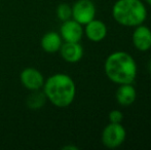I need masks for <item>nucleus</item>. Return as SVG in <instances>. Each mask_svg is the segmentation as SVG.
Here are the masks:
<instances>
[{"label":"nucleus","instance_id":"f257e3e1","mask_svg":"<svg viewBox=\"0 0 151 150\" xmlns=\"http://www.w3.org/2000/svg\"><path fill=\"white\" fill-rule=\"evenodd\" d=\"M104 71L108 79L116 84L133 83L137 77V63L125 52H114L107 57Z\"/></svg>","mask_w":151,"mask_h":150},{"label":"nucleus","instance_id":"f03ea898","mask_svg":"<svg viewBox=\"0 0 151 150\" xmlns=\"http://www.w3.org/2000/svg\"><path fill=\"white\" fill-rule=\"evenodd\" d=\"M42 88L47 100L59 108L68 107L75 99V82L69 75L64 73L52 75L44 82Z\"/></svg>","mask_w":151,"mask_h":150},{"label":"nucleus","instance_id":"7ed1b4c3","mask_svg":"<svg viewBox=\"0 0 151 150\" xmlns=\"http://www.w3.org/2000/svg\"><path fill=\"white\" fill-rule=\"evenodd\" d=\"M112 17L121 26L137 27L147 19V8L141 0H117L112 6Z\"/></svg>","mask_w":151,"mask_h":150},{"label":"nucleus","instance_id":"20e7f679","mask_svg":"<svg viewBox=\"0 0 151 150\" xmlns=\"http://www.w3.org/2000/svg\"><path fill=\"white\" fill-rule=\"evenodd\" d=\"M102 143L107 148L114 149L119 147L127 138V131L121 123L110 122L102 132Z\"/></svg>","mask_w":151,"mask_h":150},{"label":"nucleus","instance_id":"39448f33","mask_svg":"<svg viewBox=\"0 0 151 150\" xmlns=\"http://www.w3.org/2000/svg\"><path fill=\"white\" fill-rule=\"evenodd\" d=\"M96 5L91 0H78L72 7V19L81 25H86L96 18Z\"/></svg>","mask_w":151,"mask_h":150},{"label":"nucleus","instance_id":"423d86ee","mask_svg":"<svg viewBox=\"0 0 151 150\" xmlns=\"http://www.w3.org/2000/svg\"><path fill=\"white\" fill-rule=\"evenodd\" d=\"M60 35L65 42H79L83 35L82 25L73 19L65 21L60 28Z\"/></svg>","mask_w":151,"mask_h":150},{"label":"nucleus","instance_id":"0eeeda50","mask_svg":"<svg viewBox=\"0 0 151 150\" xmlns=\"http://www.w3.org/2000/svg\"><path fill=\"white\" fill-rule=\"evenodd\" d=\"M21 82L29 90H41L44 85V78L39 70L35 68H26L21 73Z\"/></svg>","mask_w":151,"mask_h":150},{"label":"nucleus","instance_id":"6e6552de","mask_svg":"<svg viewBox=\"0 0 151 150\" xmlns=\"http://www.w3.org/2000/svg\"><path fill=\"white\" fill-rule=\"evenodd\" d=\"M132 41L139 52H147L151 48V30L145 25L135 27Z\"/></svg>","mask_w":151,"mask_h":150},{"label":"nucleus","instance_id":"1a4fd4ad","mask_svg":"<svg viewBox=\"0 0 151 150\" xmlns=\"http://www.w3.org/2000/svg\"><path fill=\"white\" fill-rule=\"evenodd\" d=\"M59 52L62 58L68 63H77L83 57V47L79 42H65Z\"/></svg>","mask_w":151,"mask_h":150},{"label":"nucleus","instance_id":"9d476101","mask_svg":"<svg viewBox=\"0 0 151 150\" xmlns=\"http://www.w3.org/2000/svg\"><path fill=\"white\" fill-rule=\"evenodd\" d=\"M86 37L93 42H100L107 36V26L104 22L93 19L86 25L84 29Z\"/></svg>","mask_w":151,"mask_h":150},{"label":"nucleus","instance_id":"9b49d317","mask_svg":"<svg viewBox=\"0 0 151 150\" xmlns=\"http://www.w3.org/2000/svg\"><path fill=\"white\" fill-rule=\"evenodd\" d=\"M116 101L121 106H129L137 99V92L132 83L119 84L116 90Z\"/></svg>","mask_w":151,"mask_h":150},{"label":"nucleus","instance_id":"f8f14e48","mask_svg":"<svg viewBox=\"0 0 151 150\" xmlns=\"http://www.w3.org/2000/svg\"><path fill=\"white\" fill-rule=\"evenodd\" d=\"M62 37L57 32H47L41 38V47L48 54H55L59 52L62 46Z\"/></svg>","mask_w":151,"mask_h":150},{"label":"nucleus","instance_id":"ddd939ff","mask_svg":"<svg viewBox=\"0 0 151 150\" xmlns=\"http://www.w3.org/2000/svg\"><path fill=\"white\" fill-rule=\"evenodd\" d=\"M31 92L32 93L26 99V104L32 110H38L44 106V104L47 101V98L44 92L41 90H31Z\"/></svg>","mask_w":151,"mask_h":150},{"label":"nucleus","instance_id":"4468645a","mask_svg":"<svg viewBox=\"0 0 151 150\" xmlns=\"http://www.w3.org/2000/svg\"><path fill=\"white\" fill-rule=\"evenodd\" d=\"M57 17L62 21L65 22L72 19V7L66 3H62L57 7Z\"/></svg>","mask_w":151,"mask_h":150},{"label":"nucleus","instance_id":"2eb2a0df","mask_svg":"<svg viewBox=\"0 0 151 150\" xmlns=\"http://www.w3.org/2000/svg\"><path fill=\"white\" fill-rule=\"evenodd\" d=\"M123 119V114L119 110H112L109 113V121L112 123H121Z\"/></svg>","mask_w":151,"mask_h":150},{"label":"nucleus","instance_id":"dca6fc26","mask_svg":"<svg viewBox=\"0 0 151 150\" xmlns=\"http://www.w3.org/2000/svg\"><path fill=\"white\" fill-rule=\"evenodd\" d=\"M64 150H78V147L76 146H70V145H68V146H65L63 147Z\"/></svg>","mask_w":151,"mask_h":150},{"label":"nucleus","instance_id":"f3484780","mask_svg":"<svg viewBox=\"0 0 151 150\" xmlns=\"http://www.w3.org/2000/svg\"><path fill=\"white\" fill-rule=\"evenodd\" d=\"M148 69H149V72L151 73V60L149 61V64H148Z\"/></svg>","mask_w":151,"mask_h":150},{"label":"nucleus","instance_id":"a211bd4d","mask_svg":"<svg viewBox=\"0 0 151 150\" xmlns=\"http://www.w3.org/2000/svg\"><path fill=\"white\" fill-rule=\"evenodd\" d=\"M145 1H146V2H147V3H148V4H149V5L151 6V0H145Z\"/></svg>","mask_w":151,"mask_h":150}]
</instances>
